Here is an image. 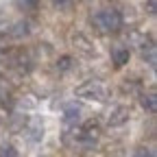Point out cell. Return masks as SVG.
Returning <instances> with one entry per match:
<instances>
[{"label":"cell","instance_id":"obj_1","mask_svg":"<svg viewBox=\"0 0 157 157\" xmlns=\"http://www.w3.org/2000/svg\"><path fill=\"white\" fill-rule=\"evenodd\" d=\"M94 24L101 33H118L122 29V15L116 9H105L94 17Z\"/></svg>","mask_w":157,"mask_h":157},{"label":"cell","instance_id":"obj_2","mask_svg":"<svg viewBox=\"0 0 157 157\" xmlns=\"http://www.w3.org/2000/svg\"><path fill=\"white\" fill-rule=\"evenodd\" d=\"M76 96L78 98H87V101L103 103V101H107V87L101 81H85L83 85L76 87Z\"/></svg>","mask_w":157,"mask_h":157},{"label":"cell","instance_id":"obj_3","mask_svg":"<svg viewBox=\"0 0 157 157\" xmlns=\"http://www.w3.org/2000/svg\"><path fill=\"white\" fill-rule=\"evenodd\" d=\"M72 44H74V48L81 52L83 57H94L96 55V50H94V46H92V42L85 37V35H81V33H76V35H72Z\"/></svg>","mask_w":157,"mask_h":157},{"label":"cell","instance_id":"obj_4","mask_svg":"<svg viewBox=\"0 0 157 157\" xmlns=\"http://www.w3.org/2000/svg\"><path fill=\"white\" fill-rule=\"evenodd\" d=\"M129 116H131V111H129V107H124V105H118V107H113L111 109V113H109V127H120V124H124L127 120H129Z\"/></svg>","mask_w":157,"mask_h":157},{"label":"cell","instance_id":"obj_5","mask_svg":"<svg viewBox=\"0 0 157 157\" xmlns=\"http://www.w3.org/2000/svg\"><path fill=\"white\" fill-rule=\"evenodd\" d=\"M129 57H131L129 48H124V46H120V44H116V46L111 48V61H113L116 68H122V66L129 61Z\"/></svg>","mask_w":157,"mask_h":157},{"label":"cell","instance_id":"obj_6","mask_svg":"<svg viewBox=\"0 0 157 157\" xmlns=\"http://www.w3.org/2000/svg\"><path fill=\"white\" fill-rule=\"evenodd\" d=\"M63 122L68 127H76L78 122H81V109H78L76 105H68L66 111H63Z\"/></svg>","mask_w":157,"mask_h":157},{"label":"cell","instance_id":"obj_7","mask_svg":"<svg viewBox=\"0 0 157 157\" xmlns=\"http://www.w3.org/2000/svg\"><path fill=\"white\" fill-rule=\"evenodd\" d=\"M26 133H29V137H31L33 142H39L44 137V124L37 122V120H31L29 127H26Z\"/></svg>","mask_w":157,"mask_h":157},{"label":"cell","instance_id":"obj_8","mask_svg":"<svg viewBox=\"0 0 157 157\" xmlns=\"http://www.w3.org/2000/svg\"><path fill=\"white\" fill-rule=\"evenodd\" d=\"M140 105H142L148 113H155V111H157V98H155V92L142 94V96H140Z\"/></svg>","mask_w":157,"mask_h":157},{"label":"cell","instance_id":"obj_9","mask_svg":"<svg viewBox=\"0 0 157 157\" xmlns=\"http://www.w3.org/2000/svg\"><path fill=\"white\" fill-rule=\"evenodd\" d=\"M140 50H142V57L148 61V66H151V68H155V66H157V50H155V44H153V42H148V44H146V46H142Z\"/></svg>","mask_w":157,"mask_h":157},{"label":"cell","instance_id":"obj_10","mask_svg":"<svg viewBox=\"0 0 157 157\" xmlns=\"http://www.w3.org/2000/svg\"><path fill=\"white\" fill-rule=\"evenodd\" d=\"M29 33H31V29H29V22H24V20H22V22H15L11 26V31H9L11 37H26Z\"/></svg>","mask_w":157,"mask_h":157},{"label":"cell","instance_id":"obj_11","mask_svg":"<svg viewBox=\"0 0 157 157\" xmlns=\"http://www.w3.org/2000/svg\"><path fill=\"white\" fill-rule=\"evenodd\" d=\"M70 68H72V57H68V55L59 57V61H57V70H59V72H66V70H70Z\"/></svg>","mask_w":157,"mask_h":157},{"label":"cell","instance_id":"obj_12","mask_svg":"<svg viewBox=\"0 0 157 157\" xmlns=\"http://www.w3.org/2000/svg\"><path fill=\"white\" fill-rule=\"evenodd\" d=\"M133 157H153V153H151L146 146H140V148L133 151Z\"/></svg>","mask_w":157,"mask_h":157},{"label":"cell","instance_id":"obj_13","mask_svg":"<svg viewBox=\"0 0 157 157\" xmlns=\"http://www.w3.org/2000/svg\"><path fill=\"white\" fill-rule=\"evenodd\" d=\"M17 5H20V7H35L37 0H17Z\"/></svg>","mask_w":157,"mask_h":157},{"label":"cell","instance_id":"obj_14","mask_svg":"<svg viewBox=\"0 0 157 157\" xmlns=\"http://www.w3.org/2000/svg\"><path fill=\"white\" fill-rule=\"evenodd\" d=\"M2 157H15V151H13L11 146H5V148H2Z\"/></svg>","mask_w":157,"mask_h":157},{"label":"cell","instance_id":"obj_15","mask_svg":"<svg viewBox=\"0 0 157 157\" xmlns=\"http://www.w3.org/2000/svg\"><path fill=\"white\" fill-rule=\"evenodd\" d=\"M148 13L155 15V0H148Z\"/></svg>","mask_w":157,"mask_h":157},{"label":"cell","instance_id":"obj_16","mask_svg":"<svg viewBox=\"0 0 157 157\" xmlns=\"http://www.w3.org/2000/svg\"><path fill=\"white\" fill-rule=\"evenodd\" d=\"M59 2H63V0H59Z\"/></svg>","mask_w":157,"mask_h":157},{"label":"cell","instance_id":"obj_17","mask_svg":"<svg viewBox=\"0 0 157 157\" xmlns=\"http://www.w3.org/2000/svg\"><path fill=\"white\" fill-rule=\"evenodd\" d=\"M0 50H2V48H0Z\"/></svg>","mask_w":157,"mask_h":157}]
</instances>
